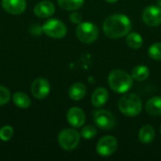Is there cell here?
<instances>
[{"label": "cell", "instance_id": "4fadbf2b", "mask_svg": "<svg viewBox=\"0 0 161 161\" xmlns=\"http://www.w3.org/2000/svg\"><path fill=\"white\" fill-rule=\"evenodd\" d=\"M54 13L55 6L50 1H41L34 7V14L39 18H48Z\"/></svg>", "mask_w": 161, "mask_h": 161}, {"label": "cell", "instance_id": "8992f818", "mask_svg": "<svg viewBox=\"0 0 161 161\" xmlns=\"http://www.w3.org/2000/svg\"><path fill=\"white\" fill-rule=\"evenodd\" d=\"M92 120L96 126L103 130H110L116 125L114 115L106 109H97L92 113Z\"/></svg>", "mask_w": 161, "mask_h": 161}, {"label": "cell", "instance_id": "7402d4cb", "mask_svg": "<svg viewBox=\"0 0 161 161\" xmlns=\"http://www.w3.org/2000/svg\"><path fill=\"white\" fill-rule=\"evenodd\" d=\"M148 55L154 60H161V42L153 43L148 49Z\"/></svg>", "mask_w": 161, "mask_h": 161}, {"label": "cell", "instance_id": "7a4b0ae2", "mask_svg": "<svg viewBox=\"0 0 161 161\" xmlns=\"http://www.w3.org/2000/svg\"><path fill=\"white\" fill-rule=\"evenodd\" d=\"M108 83L110 89L116 93H125L132 88L133 78L132 75L125 71L117 69L109 73Z\"/></svg>", "mask_w": 161, "mask_h": 161}, {"label": "cell", "instance_id": "30bf717a", "mask_svg": "<svg viewBox=\"0 0 161 161\" xmlns=\"http://www.w3.org/2000/svg\"><path fill=\"white\" fill-rule=\"evenodd\" d=\"M50 89V83L48 82V80L40 77L33 81V83L31 84L30 91L35 98L41 100L45 98L49 94Z\"/></svg>", "mask_w": 161, "mask_h": 161}, {"label": "cell", "instance_id": "f1b7e54d", "mask_svg": "<svg viewBox=\"0 0 161 161\" xmlns=\"http://www.w3.org/2000/svg\"><path fill=\"white\" fill-rule=\"evenodd\" d=\"M160 134H161V126H160Z\"/></svg>", "mask_w": 161, "mask_h": 161}, {"label": "cell", "instance_id": "52a82bcc", "mask_svg": "<svg viewBox=\"0 0 161 161\" xmlns=\"http://www.w3.org/2000/svg\"><path fill=\"white\" fill-rule=\"evenodd\" d=\"M42 30L53 39H61L67 33L65 24L57 19H50L46 21L42 26Z\"/></svg>", "mask_w": 161, "mask_h": 161}, {"label": "cell", "instance_id": "484cf974", "mask_svg": "<svg viewBox=\"0 0 161 161\" xmlns=\"http://www.w3.org/2000/svg\"><path fill=\"white\" fill-rule=\"evenodd\" d=\"M82 15L79 13V12H76V11H74L70 14V21L74 24H80L82 22Z\"/></svg>", "mask_w": 161, "mask_h": 161}, {"label": "cell", "instance_id": "d6986e66", "mask_svg": "<svg viewBox=\"0 0 161 161\" xmlns=\"http://www.w3.org/2000/svg\"><path fill=\"white\" fill-rule=\"evenodd\" d=\"M149 75H150L149 68L144 65H138L131 72L132 78L139 82L145 81L149 77Z\"/></svg>", "mask_w": 161, "mask_h": 161}, {"label": "cell", "instance_id": "2e32d148", "mask_svg": "<svg viewBox=\"0 0 161 161\" xmlns=\"http://www.w3.org/2000/svg\"><path fill=\"white\" fill-rule=\"evenodd\" d=\"M86 92H87L86 86L80 82H76L73 84L68 92L69 97L74 101H80L81 99H83L86 95Z\"/></svg>", "mask_w": 161, "mask_h": 161}, {"label": "cell", "instance_id": "4316f807", "mask_svg": "<svg viewBox=\"0 0 161 161\" xmlns=\"http://www.w3.org/2000/svg\"><path fill=\"white\" fill-rule=\"evenodd\" d=\"M107 2H108V3H110V4H113V3H116L118 0H106Z\"/></svg>", "mask_w": 161, "mask_h": 161}, {"label": "cell", "instance_id": "9c48e42d", "mask_svg": "<svg viewBox=\"0 0 161 161\" xmlns=\"http://www.w3.org/2000/svg\"><path fill=\"white\" fill-rule=\"evenodd\" d=\"M142 20L148 26H158L161 24V7L148 6L143 9Z\"/></svg>", "mask_w": 161, "mask_h": 161}, {"label": "cell", "instance_id": "8fae6325", "mask_svg": "<svg viewBox=\"0 0 161 161\" xmlns=\"http://www.w3.org/2000/svg\"><path fill=\"white\" fill-rule=\"evenodd\" d=\"M67 121L73 127L78 128L84 125L86 122V115L80 108L73 107L67 112Z\"/></svg>", "mask_w": 161, "mask_h": 161}, {"label": "cell", "instance_id": "9a60e30c", "mask_svg": "<svg viewBox=\"0 0 161 161\" xmlns=\"http://www.w3.org/2000/svg\"><path fill=\"white\" fill-rule=\"evenodd\" d=\"M146 112L153 117H158L161 115V97L154 96L150 98L145 104Z\"/></svg>", "mask_w": 161, "mask_h": 161}, {"label": "cell", "instance_id": "ffe728a7", "mask_svg": "<svg viewBox=\"0 0 161 161\" xmlns=\"http://www.w3.org/2000/svg\"><path fill=\"white\" fill-rule=\"evenodd\" d=\"M125 42H126V44L130 48L135 49V50L140 49L142 46V43H143L142 37L137 32H129L126 35Z\"/></svg>", "mask_w": 161, "mask_h": 161}, {"label": "cell", "instance_id": "6da1fadb", "mask_svg": "<svg viewBox=\"0 0 161 161\" xmlns=\"http://www.w3.org/2000/svg\"><path fill=\"white\" fill-rule=\"evenodd\" d=\"M132 28V22L128 16L116 13L106 18L103 24V31L109 39H120L126 36Z\"/></svg>", "mask_w": 161, "mask_h": 161}, {"label": "cell", "instance_id": "5bb4252c", "mask_svg": "<svg viewBox=\"0 0 161 161\" xmlns=\"http://www.w3.org/2000/svg\"><path fill=\"white\" fill-rule=\"evenodd\" d=\"M108 99V92L105 88L96 89L92 94V105L95 108L103 107Z\"/></svg>", "mask_w": 161, "mask_h": 161}, {"label": "cell", "instance_id": "44dd1931", "mask_svg": "<svg viewBox=\"0 0 161 161\" xmlns=\"http://www.w3.org/2000/svg\"><path fill=\"white\" fill-rule=\"evenodd\" d=\"M58 4L62 9L73 11L80 8L84 4V0H58Z\"/></svg>", "mask_w": 161, "mask_h": 161}, {"label": "cell", "instance_id": "ac0fdd59", "mask_svg": "<svg viewBox=\"0 0 161 161\" xmlns=\"http://www.w3.org/2000/svg\"><path fill=\"white\" fill-rule=\"evenodd\" d=\"M12 101L13 104L19 108H27L31 105L29 96L25 92H17L13 94Z\"/></svg>", "mask_w": 161, "mask_h": 161}, {"label": "cell", "instance_id": "7c38bea8", "mask_svg": "<svg viewBox=\"0 0 161 161\" xmlns=\"http://www.w3.org/2000/svg\"><path fill=\"white\" fill-rule=\"evenodd\" d=\"M1 6L8 13L19 15L25 10L26 2L25 0H2Z\"/></svg>", "mask_w": 161, "mask_h": 161}, {"label": "cell", "instance_id": "d4e9b609", "mask_svg": "<svg viewBox=\"0 0 161 161\" xmlns=\"http://www.w3.org/2000/svg\"><path fill=\"white\" fill-rule=\"evenodd\" d=\"M10 99V92L4 86L0 85V106H4L8 103Z\"/></svg>", "mask_w": 161, "mask_h": 161}, {"label": "cell", "instance_id": "5b68a950", "mask_svg": "<svg viewBox=\"0 0 161 161\" xmlns=\"http://www.w3.org/2000/svg\"><path fill=\"white\" fill-rule=\"evenodd\" d=\"M60 147L66 151L74 150L80 142V134L73 128H65L60 131L58 137Z\"/></svg>", "mask_w": 161, "mask_h": 161}, {"label": "cell", "instance_id": "3957f363", "mask_svg": "<svg viewBox=\"0 0 161 161\" xmlns=\"http://www.w3.org/2000/svg\"><path fill=\"white\" fill-rule=\"evenodd\" d=\"M120 111L127 117L138 116L142 108L141 98L134 93H127L121 97L118 104Z\"/></svg>", "mask_w": 161, "mask_h": 161}, {"label": "cell", "instance_id": "ba28073f", "mask_svg": "<svg viewBox=\"0 0 161 161\" xmlns=\"http://www.w3.org/2000/svg\"><path fill=\"white\" fill-rule=\"evenodd\" d=\"M118 148V142L115 137L107 135L101 138L96 144V152L101 157L112 156Z\"/></svg>", "mask_w": 161, "mask_h": 161}, {"label": "cell", "instance_id": "83f0119b", "mask_svg": "<svg viewBox=\"0 0 161 161\" xmlns=\"http://www.w3.org/2000/svg\"><path fill=\"white\" fill-rule=\"evenodd\" d=\"M158 1V6L161 7V0H157Z\"/></svg>", "mask_w": 161, "mask_h": 161}, {"label": "cell", "instance_id": "277c9868", "mask_svg": "<svg viewBox=\"0 0 161 161\" xmlns=\"http://www.w3.org/2000/svg\"><path fill=\"white\" fill-rule=\"evenodd\" d=\"M75 33L78 40L81 42L87 44L94 42L99 36L98 27L91 22H81L78 24L75 29Z\"/></svg>", "mask_w": 161, "mask_h": 161}, {"label": "cell", "instance_id": "e0dca14e", "mask_svg": "<svg viewBox=\"0 0 161 161\" xmlns=\"http://www.w3.org/2000/svg\"><path fill=\"white\" fill-rule=\"evenodd\" d=\"M138 136H139V140L142 143L148 144V143H151L155 140L156 132H155L154 127L146 125H143L140 129Z\"/></svg>", "mask_w": 161, "mask_h": 161}, {"label": "cell", "instance_id": "cb8c5ba5", "mask_svg": "<svg viewBox=\"0 0 161 161\" xmlns=\"http://www.w3.org/2000/svg\"><path fill=\"white\" fill-rule=\"evenodd\" d=\"M13 136V128L10 125H5L0 129V140L8 142Z\"/></svg>", "mask_w": 161, "mask_h": 161}, {"label": "cell", "instance_id": "603a6c76", "mask_svg": "<svg viewBox=\"0 0 161 161\" xmlns=\"http://www.w3.org/2000/svg\"><path fill=\"white\" fill-rule=\"evenodd\" d=\"M97 134V129L93 125H86L82 128L80 132V136L84 140H92Z\"/></svg>", "mask_w": 161, "mask_h": 161}]
</instances>
